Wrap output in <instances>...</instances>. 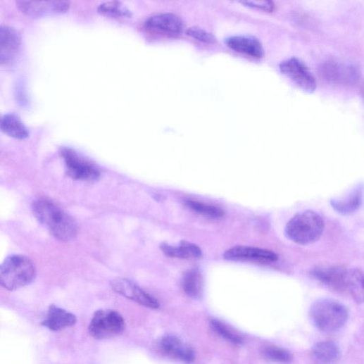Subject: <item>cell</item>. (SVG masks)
Segmentation results:
<instances>
[{
  "instance_id": "3",
  "label": "cell",
  "mask_w": 364,
  "mask_h": 364,
  "mask_svg": "<svg viewBox=\"0 0 364 364\" xmlns=\"http://www.w3.org/2000/svg\"><path fill=\"white\" fill-rule=\"evenodd\" d=\"M35 277V265L25 256L13 255L8 257L0 268V283L10 291L29 285Z\"/></svg>"
},
{
  "instance_id": "9",
  "label": "cell",
  "mask_w": 364,
  "mask_h": 364,
  "mask_svg": "<svg viewBox=\"0 0 364 364\" xmlns=\"http://www.w3.org/2000/svg\"><path fill=\"white\" fill-rule=\"evenodd\" d=\"M111 285L115 293L142 306L151 309H158L161 306L156 298L129 280L117 278Z\"/></svg>"
},
{
  "instance_id": "24",
  "label": "cell",
  "mask_w": 364,
  "mask_h": 364,
  "mask_svg": "<svg viewBox=\"0 0 364 364\" xmlns=\"http://www.w3.org/2000/svg\"><path fill=\"white\" fill-rule=\"evenodd\" d=\"M99 13L113 18H130L132 12L120 2H107L98 8Z\"/></svg>"
},
{
  "instance_id": "8",
  "label": "cell",
  "mask_w": 364,
  "mask_h": 364,
  "mask_svg": "<svg viewBox=\"0 0 364 364\" xmlns=\"http://www.w3.org/2000/svg\"><path fill=\"white\" fill-rule=\"evenodd\" d=\"M282 74L296 86L308 93H313L317 89V82L309 68L301 60L291 58L280 64Z\"/></svg>"
},
{
  "instance_id": "5",
  "label": "cell",
  "mask_w": 364,
  "mask_h": 364,
  "mask_svg": "<svg viewBox=\"0 0 364 364\" xmlns=\"http://www.w3.org/2000/svg\"><path fill=\"white\" fill-rule=\"evenodd\" d=\"M125 330L123 316L112 310L96 311L89 327L90 335L96 340L110 339L121 335Z\"/></svg>"
},
{
  "instance_id": "6",
  "label": "cell",
  "mask_w": 364,
  "mask_h": 364,
  "mask_svg": "<svg viewBox=\"0 0 364 364\" xmlns=\"http://www.w3.org/2000/svg\"><path fill=\"white\" fill-rule=\"evenodd\" d=\"M60 154L68 173L72 178L83 181H93L99 178L101 172L97 166L75 151L63 148Z\"/></svg>"
},
{
  "instance_id": "4",
  "label": "cell",
  "mask_w": 364,
  "mask_h": 364,
  "mask_svg": "<svg viewBox=\"0 0 364 364\" xmlns=\"http://www.w3.org/2000/svg\"><path fill=\"white\" fill-rule=\"evenodd\" d=\"M310 318L317 329L324 332H334L341 329L348 321L346 306L333 300H320L310 308Z\"/></svg>"
},
{
  "instance_id": "20",
  "label": "cell",
  "mask_w": 364,
  "mask_h": 364,
  "mask_svg": "<svg viewBox=\"0 0 364 364\" xmlns=\"http://www.w3.org/2000/svg\"><path fill=\"white\" fill-rule=\"evenodd\" d=\"M0 127L4 133L15 139H24L30 135L28 129L15 113H8L4 115Z\"/></svg>"
},
{
  "instance_id": "28",
  "label": "cell",
  "mask_w": 364,
  "mask_h": 364,
  "mask_svg": "<svg viewBox=\"0 0 364 364\" xmlns=\"http://www.w3.org/2000/svg\"><path fill=\"white\" fill-rule=\"evenodd\" d=\"M187 34L190 37L207 44H212L216 42V39L211 33L198 27L189 28Z\"/></svg>"
},
{
  "instance_id": "17",
  "label": "cell",
  "mask_w": 364,
  "mask_h": 364,
  "mask_svg": "<svg viewBox=\"0 0 364 364\" xmlns=\"http://www.w3.org/2000/svg\"><path fill=\"white\" fill-rule=\"evenodd\" d=\"M77 322V318L74 314L51 306L42 325L51 331L58 332L75 325Z\"/></svg>"
},
{
  "instance_id": "12",
  "label": "cell",
  "mask_w": 364,
  "mask_h": 364,
  "mask_svg": "<svg viewBox=\"0 0 364 364\" xmlns=\"http://www.w3.org/2000/svg\"><path fill=\"white\" fill-rule=\"evenodd\" d=\"M224 257L233 261L272 263L277 261L275 253L259 248L238 246L227 250Z\"/></svg>"
},
{
  "instance_id": "29",
  "label": "cell",
  "mask_w": 364,
  "mask_h": 364,
  "mask_svg": "<svg viewBox=\"0 0 364 364\" xmlns=\"http://www.w3.org/2000/svg\"><path fill=\"white\" fill-rule=\"evenodd\" d=\"M241 4L246 7L261 10L267 13H272L275 10V5L271 1H243Z\"/></svg>"
},
{
  "instance_id": "21",
  "label": "cell",
  "mask_w": 364,
  "mask_h": 364,
  "mask_svg": "<svg viewBox=\"0 0 364 364\" xmlns=\"http://www.w3.org/2000/svg\"><path fill=\"white\" fill-rule=\"evenodd\" d=\"M161 249L165 255L170 258L192 259L199 258L202 255L201 250L199 246L188 241H181L177 246L163 244Z\"/></svg>"
},
{
  "instance_id": "22",
  "label": "cell",
  "mask_w": 364,
  "mask_h": 364,
  "mask_svg": "<svg viewBox=\"0 0 364 364\" xmlns=\"http://www.w3.org/2000/svg\"><path fill=\"white\" fill-rule=\"evenodd\" d=\"M313 355L315 360L321 363L332 364L339 360L341 351L334 342L325 341L314 346Z\"/></svg>"
},
{
  "instance_id": "14",
  "label": "cell",
  "mask_w": 364,
  "mask_h": 364,
  "mask_svg": "<svg viewBox=\"0 0 364 364\" xmlns=\"http://www.w3.org/2000/svg\"><path fill=\"white\" fill-rule=\"evenodd\" d=\"M347 269L339 266L318 267L311 271V275L318 281L334 290L343 292L346 289V277Z\"/></svg>"
},
{
  "instance_id": "30",
  "label": "cell",
  "mask_w": 364,
  "mask_h": 364,
  "mask_svg": "<svg viewBox=\"0 0 364 364\" xmlns=\"http://www.w3.org/2000/svg\"><path fill=\"white\" fill-rule=\"evenodd\" d=\"M360 96L364 102V82L363 83L361 88H360Z\"/></svg>"
},
{
  "instance_id": "2",
  "label": "cell",
  "mask_w": 364,
  "mask_h": 364,
  "mask_svg": "<svg viewBox=\"0 0 364 364\" xmlns=\"http://www.w3.org/2000/svg\"><path fill=\"white\" fill-rule=\"evenodd\" d=\"M324 229L322 216L315 211H306L291 218L285 227L284 234L291 241L306 246L318 241Z\"/></svg>"
},
{
  "instance_id": "27",
  "label": "cell",
  "mask_w": 364,
  "mask_h": 364,
  "mask_svg": "<svg viewBox=\"0 0 364 364\" xmlns=\"http://www.w3.org/2000/svg\"><path fill=\"white\" fill-rule=\"evenodd\" d=\"M263 353L267 359L274 362L289 363L293 360V356L289 351L277 346H267Z\"/></svg>"
},
{
  "instance_id": "25",
  "label": "cell",
  "mask_w": 364,
  "mask_h": 364,
  "mask_svg": "<svg viewBox=\"0 0 364 364\" xmlns=\"http://www.w3.org/2000/svg\"><path fill=\"white\" fill-rule=\"evenodd\" d=\"M185 205L194 212L206 217L218 218L225 215V212L221 208L197 201L186 200Z\"/></svg>"
},
{
  "instance_id": "26",
  "label": "cell",
  "mask_w": 364,
  "mask_h": 364,
  "mask_svg": "<svg viewBox=\"0 0 364 364\" xmlns=\"http://www.w3.org/2000/svg\"><path fill=\"white\" fill-rule=\"evenodd\" d=\"M210 324L213 330L218 335H220L228 341L234 344H241L244 342V338L237 332L224 322L217 320H212Z\"/></svg>"
},
{
  "instance_id": "23",
  "label": "cell",
  "mask_w": 364,
  "mask_h": 364,
  "mask_svg": "<svg viewBox=\"0 0 364 364\" xmlns=\"http://www.w3.org/2000/svg\"><path fill=\"white\" fill-rule=\"evenodd\" d=\"M182 288L184 293L190 298L198 299L203 292V277L196 269L187 270L182 278Z\"/></svg>"
},
{
  "instance_id": "7",
  "label": "cell",
  "mask_w": 364,
  "mask_h": 364,
  "mask_svg": "<svg viewBox=\"0 0 364 364\" xmlns=\"http://www.w3.org/2000/svg\"><path fill=\"white\" fill-rule=\"evenodd\" d=\"M320 74L329 82L345 86L356 84L360 77L356 65L337 60L325 62L320 67Z\"/></svg>"
},
{
  "instance_id": "10",
  "label": "cell",
  "mask_w": 364,
  "mask_h": 364,
  "mask_svg": "<svg viewBox=\"0 0 364 364\" xmlns=\"http://www.w3.org/2000/svg\"><path fill=\"white\" fill-rule=\"evenodd\" d=\"M148 30L168 37H178L183 32L182 20L172 13H160L153 15L144 22Z\"/></svg>"
},
{
  "instance_id": "19",
  "label": "cell",
  "mask_w": 364,
  "mask_h": 364,
  "mask_svg": "<svg viewBox=\"0 0 364 364\" xmlns=\"http://www.w3.org/2000/svg\"><path fill=\"white\" fill-rule=\"evenodd\" d=\"M346 289L356 303H364V273L360 270L353 268L347 270Z\"/></svg>"
},
{
  "instance_id": "16",
  "label": "cell",
  "mask_w": 364,
  "mask_h": 364,
  "mask_svg": "<svg viewBox=\"0 0 364 364\" xmlns=\"http://www.w3.org/2000/svg\"><path fill=\"white\" fill-rule=\"evenodd\" d=\"M226 44L232 50L256 58L264 56V49L261 42L253 36L239 35L228 38Z\"/></svg>"
},
{
  "instance_id": "11",
  "label": "cell",
  "mask_w": 364,
  "mask_h": 364,
  "mask_svg": "<svg viewBox=\"0 0 364 364\" xmlns=\"http://www.w3.org/2000/svg\"><path fill=\"white\" fill-rule=\"evenodd\" d=\"M22 38L14 27L3 25L0 28V63L8 65L14 61L20 51Z\"/></svg>"
},
{
  "instance_id": "1",
  "label": "cell",
  "mask_w": 364,
  "mask_h": 364,
  "mask_svg": "<svg viewBox=\"0 0 364 364\" xmlns=\"http://www.w3.org/2000/svg\"><path fill=\"white\" fill-rule=\"evenodd\" d=\"M33 213L37 220L56 239L68 241L77 234V224L70 215L52 201L41 198L32 204Z\"/></svg>"
},
{
  "instance_id": "18",
  "label": "cell",
  "mask_w": 364,
  "mask_h": 364,
  "mask_svg": "<svg viewBox=\"0 0 364 364\" xmlns=\"http://www.w3.org/2000/svg\"><path fill=\"white\" fill-rule=\"evenodd\" d=\"M362 201L363 189L358 187L341 199H332L330 203L336 212L346 215L356 212L360 207Z\"/></svg>"
},
{
  "instance_id": "15",
  "label": "cell",
  "mask_w": 364,
  "mask_h": 364,
  "mask_svg": "<svg viewBox=\"0 0 364 364\" xmlns=\"http://www.w3.org/2000/svg\"><path fill=\"white\" fill-rule=\"evenodd\" d=\"M161 351L165 356L190 364L195 360L192 348L184 344L178 337L173 335L164 337L159 343Z\"/></svg>"
},
{
  "instance_id": "13",
  "label": "cell",
  "mask_w": 364,
  "mask_h": 364,
  "mask_svg": "<svg viewBox=\"0 0 364 364\" xmlns=\"http://www.w3.org/2000/svg\"><path fill=\"white\" fill-rule=\"evenodd\" d=\"M18 8L25 14L42 17L66 13L70 8L67 1H18Z\"/></svg>"
}]
</instances>
